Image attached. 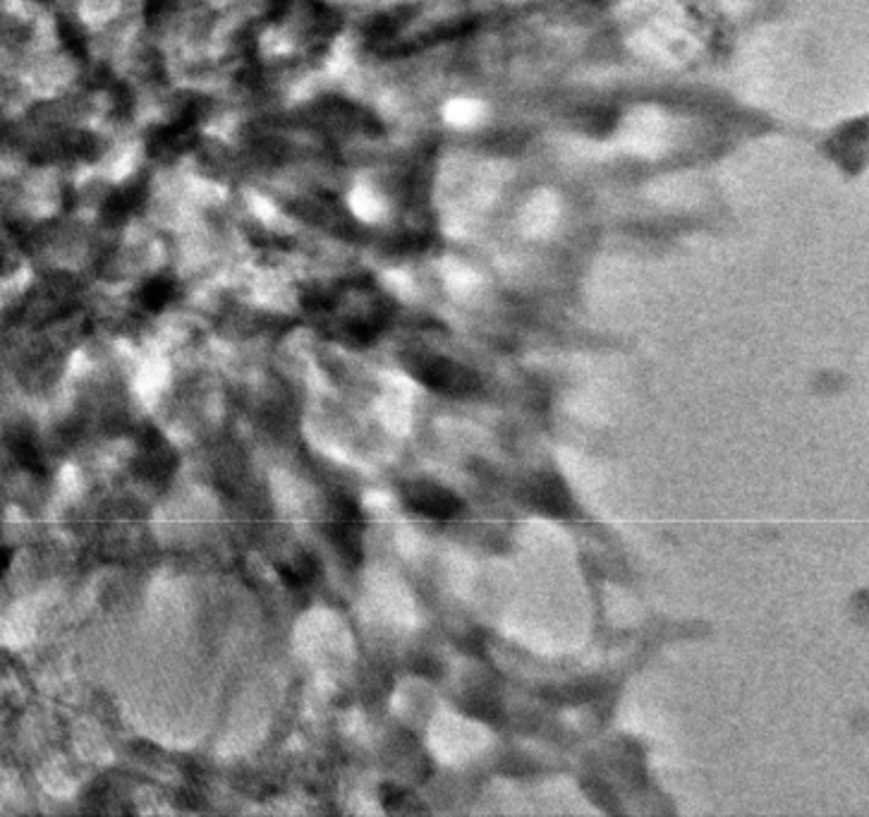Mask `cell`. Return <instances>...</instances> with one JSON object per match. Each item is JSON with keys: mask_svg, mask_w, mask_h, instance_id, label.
Returning a JSON list of instances; mask_svg holds the SVG:
<instances>
[{"mask_svg": "<svg viewBox=\"0 0 869 817\" xmlns=\"http://www.w3.org/2000/svg\"><path fill=\"white\" fill-rule=\"evenodd\" d=\"M409 371H413L419 381H425L429 389L449 395H463L477 389V379L473 371L457 367L441 357H421L419 363L409 367Z\"/></svg>", "mask_w": 869, "mask_h": 817, "instance_id": "obj_1", "label": "cell"}, {"mask_svg": "<svg viewBox=\"0 0 869 817\" xmlns=\"http://www.w3.org/2000/svg\"><path fill=\"white\" fill-rule=\"evenodd\" d=\"M403 497H405L407 509H413L415 513H421V515H427V519H437V521L453 519V515L463 509L461 499H457L453 491L443 489L439 485H431V483L407 485Z\"/></svg>", "mask_w": 869, "mask_h": 817, "instance_id": "obj_2", "label": "cell"}, {"mask_svg": "<svg viewBox=\"0 0 869 817\" xmlns=\"http://www.w3.org/2000/svg\"><path fill=\"white\" fill-rule=\"evenodd\" d=\"M338 515L329 525V539L335 545L338 554L347 563H357L362 559V542H359V511L357 503L347 497L338 499Z\"/></svg>", "mask_w": 869, "mask_h": 817, "instance_id": "obj_3", "label": "cell"}, {"mask_svg": "<svg viewBox=\"0 0 869 817\" xmlns=\"http://www.w3.org/2000/svg\"><path fill=\"white\" fill-rule=\"evenodd\" d=\"M175 467V455L168 447L166 439L161 437V431L156 429H144L139 437V463L137 471L142 477L154 479V483H161L163 477L173 473Z\"/></svg>", "mask_w": 869, "mask_h": 817, "instance_id": "obj_4", "label": "cell"}, {"mask_svg": "<svg viewBox=\"0 0 869 817\" xmlns=\"http://www.w3.org/2000/svg\"><path fill=\"white\" fill-rule=\"evenodd\" d=\"M8 447H10L12 455H15V461L24 467V471H29L34 475H44L46 473L41 451L27 435H10L8 437Z\"/></svg>", "mask_w": 869, "mask_h": 817, "instance_id": "obj_5", "label": "cell"}, {"mask_svg": "<svg viewBox=\"0 0 869 817\" xmlns=\"http://www.w3.org/2000/svg\"><path fill=\"white\" fill-rule=\"evenodd\" d=\"M279 575H281V581L287 587H293V590H295V587H305V585H309L314 581V575H317V561H314L307 554H302L295 561L281 563Z\"/></svg>", "mask_w": 869, "mask_h": 817, "instance_id": "obj_6", "label": "cell"}, {"mask_svg": "<svg viewBox=\"0 0 869 817\" xmlns=\"http://www.w3.org/2000/svg\"><path fill=\"white\" fill-rule=\"evenodd\" d=\"M168 297H171V285L163 283V281H154V283H149L147 288H144L142 303L147 305L149 309H161L168 303Z\"/></svg>", "mask_w": 869, "mask_h": 817, "instance_id": "obj_7", "label": "cell"}, {"mask_svg": "<svg viewBox=\"0 0 869 817\" xmlns=\"http://www.w3.org/2000/svg\"><path fill=\"white\" fill-rule=\"evenodd\" d=\"M10 559H12V549H10V547H3V571H8Z\"/></svg>", "mask_w": 869, "mask_h": 817, "instance_id": "obj_8", "label": "cell"}]
</instances>
